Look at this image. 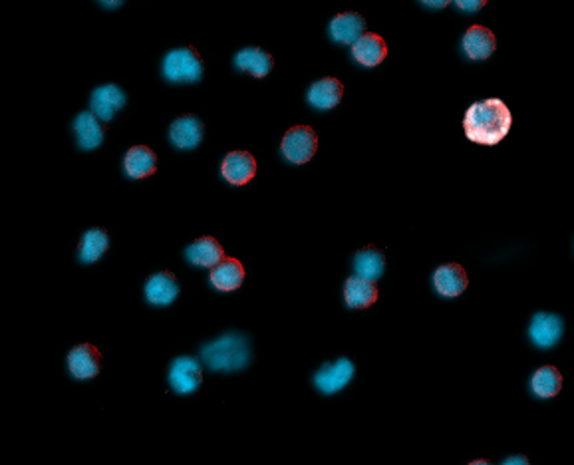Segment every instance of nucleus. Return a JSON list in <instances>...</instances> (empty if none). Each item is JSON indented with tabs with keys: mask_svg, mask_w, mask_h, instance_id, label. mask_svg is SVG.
I'll return each mask as SVG.
<instances>
[{
	"mask_svg": "<svg viewBox=\"0 0 574 465\" xmlns=\"http://www.w3.org/2000/svg\"><path fill=\"white\" fill-rule=\"evenodd\" d=\"M465 136L479 146H497L509 136L513 114L503 99L489 98L473 104L463 120Z\"/></svg>",
	"mask_w": 574,
	"mask_h": 465,
	"instance_id": "f257e3e1",
	"label": "nucleus"
},
{
	"mask_svg": "<svg viewBox=\"0 0 574 465\" xmlns=\"http://www.w3.org/2000/svg\"><path fill=\"white\" fill-rule=\"evenodd\" d=\"M201 359L213 372H237L251 362V344L245 335L231 332L203 346Z\"/></svg>",
	"mask_w": 574,
	"mask_h": 465,
	"instance_id": "f03ea898",
	"label": "nucleus"
},
{
	"mask_svg": "<svg viewBox=\"0 0 574 465\" xmlns=\"http://www.w3.org/2000/svg\"><path fill=\"white\" fill-rule=\"evenodd\" d=\"M163 76L176 84H195L203 76V60L195 48H176L163 58Z\"/></svg>",
	"mask_w": 574,
	"mask_h": 465,
	"instance_id": "7ed1b4c3",
	"label": "nucleus"
},
{
	"mask_svg": "<svg viewBox=\"0 0 574 465\" xmlns=\"http://www.w3.org/2000/svg\"><path fill=\"white\" fill-rule=\"evenodd\" d=\"M316 149H318V138H316L314 130L309 126L290 128L280 144L282 155H285L290 163L296 165L311 162Z\"/></svg>",
	"mask_w": 574,
	"mask_h": 465,
	"instance_id": "20e7f679",
	"label": "nucleus"
},
{
	"mask_svg": "<svg viewBox=\"0 0 574 465\" xmlns=\"http://www.w3.org/2000/svg\"><path fill=\"white\" fill-rule=\"evenodd\" d=\"M169 384L177 394H193L203 384V368L193 356H181L173 360L169 370Z\"/></svg>",
	"mask_w": 574,
	"mask_h": 465,
	"instance_id": "39448f33",
	"label": "nucleus"
},
{
	"mask_svg": "<svg viewBox=\"0 0 574 465\" xmlns=\"http://www.w3.org/2000/svg\"><path fill=\"white\" fill-rule=\"evenodd\" d=\"M354 378V364L348 359H340L334 364L322 366L314 376V384L324 394H336L348 386V382Z\"/></svg>",
	"mask_w": 574,
	"mask_h": 465,
	"instance_id": "423d86ee",
	"label": "nucleus"
},
{
	"mask_svg": "<svg viewBox=\"0 0 574 465\" xmlns=\"http://www.w3.org/2000/svg\"><path fill=\"white\" fill-rule=\"evenodd\" d=\"M68 368L78 380L96 378L102 370V354L91 344L74 346L68 354Z\"/></svg>",
	"mask_w": 574,
	"mask_h": 465,
	"instance_id": "0eeeda50",
	"label": "nucleus"
},
{
	"mask_svg": "<svg viewBox=\"0 0 574 465\" xmlns=\"http://www.w3.org/2000/svg\"><path fill=\"white\" fill-rule=\"evenodd\" d=\"M221 173L231 185H247L256 176V162L251 154L239 149L224 155Z\"/></svg>",
	"mask_w": 574,
	"mask_h": 465,
	"instance_id": "6e6552de",
	"label": "nucleus"
},
{
	"mask_svg": "<svg viewBox=\"0 0 574 465\" xmlns=\"http://www.w3.org/2000/svg\"><path fill=\"white\" fill-rule=\"evenodd\" d=\"M562 330H564V325L559 314L539 312L531 322L529 336L539 348H551L561 340Z\"/></svg>",
	"mask_w": 574,
	"mask_h": 465,
	"instance_id": "1a4fd4ad",
	"label": "nucleus"
},
{
	"mask_svg": "<svg viewBox=\"0 0 574 465\" xmlns=\"http://www.w3.org/2000/svg\"><path fill=\"white\" fill-rule=\"evenodd\" d=\"M126 106V94L123 90L115 84H106L94 90L90 99V107L99 120L110 122L115 112H120L122 107Z\"/></svg>",
	"mask_w": 574,
	"mask_h": 465,
	"instance_id": "9d476101",
	"label": "nucleus"
},
{
	"mask_svg": "<svg viewBox=\"0 0 574 465\" xmlns=\"http://www.w3.org/2000/svg\"><path fill=\"white\" fill-rule=\"evenodd\" d=\"M179 282L169 271L155 272L145 282V298L152 304L168 306L179 296Z\"/></svg>",
	"mask_w": 574,
	"mask_h": 465,
	"instance_id": "9b49d317",
	"label": "nucleus"
},
{
	"mask_svg": "<svg viewBox=\"0 0 574 465\" xmlns=\"http://www.w3.org/2000/svg\"><path fill=\"white\" fill-rule=\"evenodd\" d=\"M469 285L468 272L457 263H447L442 264L434 272V287L442 296H460L465 293V288Z\"/></svg>",
	"mask_w": 574,
	"mask_h": 465,
	"instance_id": "f8f14e48",
	"label": "nucleus"
},
{
	"mask_svg": "<svg viewBox=\"0 0 574 465\" xmlns=\"http://www.w3.org/2000/svg\"><path fill=\"white\" fill-rule=\"evenodd\" d=\"M169 139L179 149H195L203 141V122L197 115H179L171 123Z\"/></svg>",
	"mask_w": 574,
	"mask_h": 465,
	"instance_id": "ddd939ff",
	"label": "nucleus"
},
{
	"mask_svg": "<svg viewBox=\"0 0 574 465\" xmlns=\"http://www.w3.org/2000/svg\"><path fill=\"white\" fill-rule=\"evenodd\" d=\"M352 56H354V60H358L362 66L373 68V66H378L386 60L388 44L380 35L366 32V35H362L352 44Z\"/></svg>",
	"mask_w": 574,
	"mask_h": 465,
	"instance_id": "4468645a",
	"label": "nucleus"
},
{
	"mask_svg": "<svg viewBox=\"0 0 574 465\" xmlns=\"http://www.w3.org/2000/svg\"><path fill=\"white\" fill-rule=\"evenodd\" d=\"M342 96H344L342 82L332 76L316 80L309 88V94H306L309 104L314 106L316 110H332V107H336L340 102H342Z\"/></svg>",
	"mask_w": 574,
	"mask_h": 465,
	"instance_id": "2eb2a0df",
	"label": "nucleus"
},
{
	"mask_svg": "<svg viewBox=\"0 0 574 465\" xmlns=\"http://www.w3.org/2000/svg\"><path fill=\"white\" fill-rule=\"evenodd\" d=\"M497 38L493 32L481 24H473L463 36V50L471 60H487L495 52Z\"/></svg>",
	"mask_w": 574,
	"mask_h": 465,
	"instance_id": "dca6fc26",
	"label": "nucleus"
},
{
	"mask_svg": "<svg viewBox=\"0 0 574 465\" xmlns=\"http://www.w3.org/2000/svg\"><path fill=\"white\" fill-rule=\"evenodd\" d=\"M362 35H366V20L358 12H342L330 22V36L338 44L352 46Z\"/></svg>",
	"mask_w": 574,
	"mask_h": 465,
	"instance_id": "f3484780",
	"label": "nucleus"
},
{
	"mask_svg": "<svg viewBox=\"0 0 574 465\" xmlns=\"http://www.w3.org/2000/svg\"><path fill=\"white\" fill-rule=\"evenodd\" d=\"M185 256L191 264H195V267L213 269L224 259V251L215 237H201L197 239L193 245L187 247Z\"/></svg>",
	"mask_w": 574,
	"mask_h": 465,
	"instance_id": "a211bd4d",
	"label": "nucleus"
},
{
	"mask_svg": "<svg viewBox=\"0 0 574 465\" xmlns=\"http://www.w3.org/2000/svg\"><path fill=\"white\" fill-rule=\"evenodd\" d=\"M72 128L76 131L78 146L82 149H96L102 146L106 128L102 126V120H99L94 112L78 114L76 120L72 123Z\"/></svg>",
	"mask_w": 574,
	"mask_h": 465,
	"instance_id": "6ab92c4d",
	"label": "nucleus"
},
{
	"mask_svg": "<svg viewBox=\"0 0 574 465\" xmlns=\"http://www.w3.org/2000/svg\"><path fill=\"white\" fill-rule=\"evenodd\" d=\"M344 298L350 309H370L378 301V287L376 280L364 277H350L346 280Z\"/></svg>",
	"mask_w": 574,
	"mask_h": 465,
	"instance_id": "aec40b11",
	"label": "nucleus"
},
{
	"mask_svg": "<svg viewBox=\"0 0 574 465\" xmlns=\"http://www.w3.org/2000/svg\"><path fill=\"white\" fill-rule=\"evenodd\" d=\"M243 280H245L243 263L239 259H232V256H224L217 267H213L211 271L213 287L223 290V293L243 287Z\"/></svg>",
	"mask_w": 574,
	"mask_h": 465,
	"instance_id": "412c9836",
	"label": "nucleus"
},
{
	"mask_svg": "<svg viewBox=\"0 0 574 465\" xmlns=\"http://www.w3.org/2000/svg\"><path fill=\"white\" fill-rule=\"evenodd\" d=\"M123 168H126V173L130 177L145 179L149 176H153L157 169V155L153 149H149L145 146H136L126 154Z\"/></svg>",
	"mask_w": 574,
	"mask_h": 465,
	"instance_id": "4be33fe9",
	"label": "nucleus"
},
{
	"mask_svg": "<svg viewBox=\"0 0 574 465\" xmlns=\"http://www.w3.org/2000/svg\"><path fill=\"white\" fill-rule=\"evenodd\" d=\"M354 271L358 277L378 280L386 271V256L373 245L364 247L354 256Z\"/></svg>",
	"mask_w": 574,
	"mask_h": 465,
	"instance_id": "5701e85b",
	"label": "nucleus"
},
{
	"mask_svg": "<svg viewBox=\"0 0 574 465\" xmlns=\"http://www.w3.org/2000/svg\"><path fill=\"white\" fill-rule=\"evenodd\" d=\"M235 66L239 70L251 72L255 78H264L271 74L274 60L269 52H264V50L248 46L240 50V52L235 56Z\"/></svg>",
	"mask_w": 574,
	"mask_h": 465,
	"instance_id": "b1692460",
	"label": "nucleus"
},
{
	"mask_svg": "<svg viewBox=\"0 0 574 465\" xmlns=\"http://www.w3.org/2000/svg\"><path fill=\"white\" fill-rule=\"evenodd\" d=\"M107 247H110V237H107L106 229H88L80 240V261L96 263L98 259H102Z\"/></svg>",
	"mask_w": 574,
	"mask_h": 465,
	"instance_id": "393cba45",
	"label": "nucleus"
},
{
	"mask_svg": "<svg viewBox=\"0 0 574 465\" xmlns=\"http://www.w3.org/2000/svg\"><path fill=\"white\" fill-rule=\"evenodd\" d=\"M531 388L539 398H554L562 390V374L556 366L539 368L531 378Z\"/></svg>",
	"mask_w": 574,
	"mask_h": 465,
	"instance_id": "a878e982",
	"label": "nucleus"
},
{
	"mask_svg": "<svg viewBox=\"0 0 574 465\" xmlns=\"http://www.w3.org/2000/svg\"><path fill=\"white\" fill-rule=\"evenodd\" d=\"M453 3L457 4V8H460V11L463 12H479L481 8H484L487 4V0H453Z\"/></svg>",
	"mask_w": 574,
	"mask_h": 465,
	"instance_id": "bb28decb",
	"label": "nucleus"
},
{
	"mask_svg": "<svg viewBox=\"0 0 574 465\" xmlns=\"http://www.w3.org/2000/svg\"><path fill=\"white\" fill-rule=\"evenodd\" d=\"M421 3L429 8H436V11H442V8L449 6V3H453V0H421Z\"/></svg>",
	"mask_w": 574,
	"mask_h": 465,
	"instance_id": "cd10ccee",
	"label": "nucleus"
},
{
	"mask_svg": "<svg viewBox=\"0 0 574 465\" xmlns=\"http://www.w3.org/2000/svg\"><path fill=\"white\" fill-rule=\"evenodd\" d=\"M503 463H505V465H513V463H529V458H527V455H515V458L505 460Z\"/></svg>",
	"mask_w": 574,
	"mask_h": 465,
	"instance_id": "c85d7f7f",
	"label": "nucleus"
},
{
	"mask_svg": "<svg viewBox=\"0 0 574 465\" xmlns=\"http://www.w3.org/2000/svg\"><path fill=\"white\" fill-rule=\"evenodd\" d=\"M99 3H102L107 8H118V6L123 4V0H99Z\"/></svg>",
	"mask_w": 574,
	"mask_h": 465,
	"instance_id": "c756f323",
	"label": "nucleus"
}]
</instances>
